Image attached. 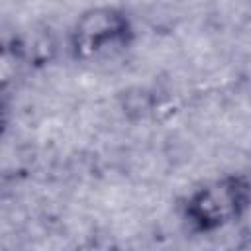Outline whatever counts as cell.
<instances>
[{"label":"cell","instance_id":"6da1fadb","mask_svg":"<svg viewBox=\"0 0 251 251\" xmlns=\"http://www.w3.org/2000/svg\"><path fill=\"white\" fill-rule=\"evenodd\" d=\"M233 186H224L216 184L210 190H206L200 196L202 204V216L210 224H222L227 220L233 212H237V188L231 190Z\"/></svg>","mask_w":251,"mask_h":251}]
</instances>
